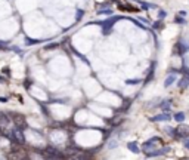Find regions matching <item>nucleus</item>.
Wrapping results in <instances>:
<instances>
[{"label": "nucleus", "instance_id": "nucleus-9", "mask_svg": "<svg viewBox=\"0 0 189 160\" xmlns=\"http://www.w3.org/2000/svg\"><path fill=\"white\" fill-rule=\"evenodd\" d=\"M15 125L16 127H19V129H25V120H24V117H15Z\"/></svg>", "mask_w": 189, "mask_h": 160}, {"label": "nucleus", "instance_id": "nucleus-8", "mask_svg": "<svg viewBox=\"0 0 189 160\" xmlns=\"http://www.w3.org/2000/svg\"><path fill=\"white\" fill-rule=\"evenodd\" d=\"M9 125V117L5 116V113H0V127H6Z\"/></svg>", "mask_w": 189, "mask_h": 160}, {"label": "nucleus", "instance_id": "nucleus-17", "mask_svg": "<svg viewBox=\"0 0 189 160\" xmlns=\"http://www.w3.org/2000/svg\"><path fill=\"white\" fill-rule=\"evenodd\" d=\"M166 11H158V18H160V19H164V18H166Z\"/></svg>", "mask_w": 189, "mask_h": 160}, {"label": "nucleus", "instance_id": "nucleus-20", "mask_svg": "<svg viewBox=\"0 0 189 160\" xmlns=\"http://www.w3.org/2000/svg\"><path fill=\"white\" fill-rule=\"evenodd\" d=\"M163 27V23H157L155 24V28H161Z\"/></svg>", "mask_w": 189, "mask_h": 160}, {"label": "nucleus", "instance_id": "nucleus-10", "mask_svg": "<svg viewBox=\"0 0 189 160\" xmlns=\"http://www.w3.org/2000/svg\"><path fill=\"white\" fill-rule=\"evenodd\" d=\"M127 147H129V150H130L132 153H139V145H137L136 142H129Z\"/></svg>", "mask_w": 189, "mask_h": 160}, {"label": "nucleus", "instance_id": "nucleus-1", "mask_svg": "<svg viewBox=\"0 0 189 160\" xmlns=\"http://www.w3.org/2000/svg\"><path fill=\"white\" fill-rule=\"evenodd\" d=\"M6 137L9 138L12 142L25 144V137H24V134H22V129H19V127H13V129H11V130L6 134Z\"/></svg>", "mask_w": 189, "mask_h": 160}, {"label": "nucleus", "instance_id": "nucleus-13", "mask_svg": "<svg viewBox=\"0 0 189 160\" xmlns=\"http://www.w3.org/2000/svg\"><path fill=\"white\" fill-rule=\"evenodd\" d=\"M140 3V6L143 8L145 11H148V9H151V8H157L155 5H151V3H146V2H139Z\"/></svg>", "mask_w": 189, "mask_h": 160}, {"label": "nucleus", "instance_id": "nucleus-18", "mask_svg": "<svg viewBox=\"0 0 189 160\" xmlns=\"http://www.w3.org/2000/svg\"><path fill=\"white\" fill-rule=\"evenodd\" d=\"M83 15H84V12L81 11V9H78V11H77V18H76V19H77V21H80V18H81Z\"/></svg>", "mask_w": 189, "mask_h": 160}, {"label": "nucleus", "instance_id": "nucleus-7", "mask_svg": "<svg viewBox=\"0 0 189 160\" xmlns=\"http://www.w3.org/2000/svg\"><path fill=\"white\" fill-rule=\"evenodd\" d=\"M176 79H177V77H176V73H170V74L167 76L166 82H164V86H166V88H170V86L176 82Z\"/></svg>", "mask_w": 189, "mask_h": 160}, {"label": "nucleus", "instance_id": "nucleus-5", "mask_svg": "<svg viewBox=\"0 0 189 160\" xmlns=\"http://www.w3.org/2000/svg\"><path fill=\"white\" fill-rule=\"evenodd\" d=\"M168 151H170L168 147H166V148H160V150H152V151H148V153H146V156H148V157H157V156L167 154Z\"/></svg>", "mask_w": 189, "mask_h": 160}, {"label": "nucleus", "instance_id": "nucleus-11", "mask_svg": "<svg viewBox=\"0 0 189 160\" xmlns=\"http://www.w3.org/2000/svg\"><path fill=\"white\" fill-rule=\"evenodd\" d=\"M185 117H186V116H185V113L179 111V113H176V114H174V120H176V122H183V120H185Z\"/></svg>", "mask_w": 189, "mask_h": 160}, {"label": "nucleus", "instance_id": "nucleus-3", "mask_svg": "<svg viewBox=\"0 0 189 160\" xmlns=\"http://www.w3.org/2000/svg\"><path fill=\"white\" fill-rule=\"evenodd\" d=\"M189 137V126L183 125V126H179L176 127V134H174V138L176 139H180V138H188Z\"/></svg>", "mask_w": 189, "mask_h": 160}, {"label": "nucleus", "instance_id": "nucleus-21", "mask_svg": "<svg viewBox=\"0 0 189 160\" xmlns=\"http://www.w3.org/2000/svg\"><path fill=\"white\" fill-rule=\"evenodd\" d=\"M0 101H2V103H6V101H8V98H3V96H2V98H0Z\"/></svg>", "mask_w": 189, "mask_h": 160}, {"label": "nucleus", "instance_id": "nucleus-4", "mask_svg": "<svg viewBox=\"0 0 189 160\" xmlns=\"http://www.w3.org/2000/svg\"><path fill=\"white\" fill-rule=\"evenodd\" d=\"M160 141V138L158 137H154V138H151L149 141H146V142H143V145H142V148H143L145 151V154L148 153V151H152V148L155 147V144Z\"/></svg>", "mask_w": 189, "mask_h": 160}, {"label": "nucleus", "instance_id": "nucleus-12", "mask_svg": "<svg viewBox=\"0 0 189 160\" xmlns=\"http://www.w3.org/2000/svg\"><path fill=\"white\" fill-rule=\"evenodd\" d=\"M160 107H161V108H163L164 111H168V110H170V101H168V99L163 101V103L160 104Z\"/></svg>", "mask_w": 189, "mask_h": 160}, {"label": "nucleus", "instance_id": "nucleus-14", "mask_svg": "<svg viewBox=\"0 0 189 160\" xmlns=\"http://www.w3.org/2000/svg\"><path fill=\"white\" fill-rule=\"evenodd\" d=\"M182 16H183V15H180V13H179L177 16L174 18V23H176V24H183V25H185L186 21H185V18H182Z\"/></svg>", "mask_w": 189, "mask_h": 160}, {"label": "nucleus", "instance_id": "nucleus-22", "mask_svg": "<svg viewBox=\"0 0 189 160\" xmlns=\"http://www.w3.org/2000/svg\"><path fill=\"white\" fill-rule=\"evenodd\" d=\"M3 82H5V79H3V77L0 76V83H3Z\"/></svg>", "mask_w": 189, "mask_h": 160}, {"label": "nucleus", "instance_id": "nucleus-15", "mask_svg": "<svg viewBox=\"0 0 189 160\" xmlns=\"http://www.w3.org/2000/svg\"><path fill=\"white\" fill-rule=\"evenodd\" d=\"M140 83V80L139 79H129L126 80V85H139Z\"/></svg>", "mask_w": 189, "mask_h": 160}, {"label": "nucleus", "instance_id": "nucleus-16", "mask_svg": "<svg viewBox=\"0 0 189 160\" xmlns=\"http://www.w3.org/2000/svg\"><path fill=\"white\" fill-rule=\"evenodd\" d=\"M98 13H99V15H111L112 9H102V11H99Z\"/></svg>", "mask_w": 189, "mask_h": 160}, {"label": "nucleus", "instance_id": "nucleus-6", "mask_svg": "<svg viewBox=\"0 0 189 160\" xmlns=\"http://www.w3.org/2000/svg\"><path fill=\"white\" fill-rule=\"evenodd\" d=\"M171 119V116L168 114V113H163V114H158V116H154V117H151V120L152 122H167V120H170Z\"/></svg>", "mask_w": 189, "mask_h": 160}, {"label": "nucleus", "instance_id": "nucleus-19", "mask_svg": "<svg viewBox=\"0 0 189 160\" xmlns=\"http://www.w3.org/2000/svg\"><path fill=\"white\" fill-rule=\"evenodd\" d=\"M183 145H185V148H188V150H189V137H188V138H185V141H183Z\"/></svg>", "mask_w": 189, "mask_h": 160}, {"label": "nucleus", "instance_id": "nucleus-2", "mask_svg": "<svg viewBox=\"0 0 189 160\" xmlns=\"http://www.w3.org/2000/svg\"><path fill=\"white\" fill-rule=\"evenodd\" d=\"M45 157H47V159H62L64 154L53 147H47V148H45Z\"/></svg>", "mask_w": 189, "mask_h": 160}, {"label": "nucleus", "instance_id": "nucleus-23", "mask_svg": "<svg viewBox=\"0 0 189 160\" xmlns=\"http://www.w3.org/2000/svg\"><path fill=\"white\" fill-rule=\"evenodd\" d=\"M0 132H2V127H0Z\"/></svg>", "mask_w": 189, "mask_h": 160}]
</instances>
